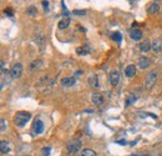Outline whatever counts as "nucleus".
I'll return each mask as SVG.
<instances>
[{"instance_id": "19", "label": "nucleus", "mask_w": 162, "mask_h": 156, "mask_svg": "<svg viewBox=\"0 0 162 156\" xmlns=\"http://www.w3.org/2000/svg\"><path fill=\"white\" fill-rule=\"evenodd\" d=\"M41 65H43V61H41V60H35V61H33L31 65H30V71H34V70L39 69Z\"/></svg>"}, {"instance_id": "21", "label": "nucleus", "mask_w": 162, "mask_h": 156, "mask_svg": "<svg viewBox=\"0 0 162 156\" xmlns=\"http://www.w3.org/2000/svg\"><path fill=\"white\" fill-rule=\"evenodd\" d=\"M111 37H112V39H114L115 41H117V43H121V41H122V35H121L120 33H114Z\"/></svg>"}, {"instance_id": "10", "label": "nucleus", "mask_w": 162, "mask_h": 156, "mask_svg": "<svg viewBox=\"0 0 162 156\" xmlns=\"http://www.w3.org/2000/svg\"><path fill=\"white\" fill-rule=\"evenodd\" d=\"M33 130H34V132H35V134H41V132L44 131V124H43V121L37 119L35 123H34Z\"/></svg>"}, {"instance_id": "27", "label": "nucleus", "mask_w": 162, "mask_h": 156, "mask_svg": "<svg viewBox=\"0 0 162 156\" xmlns=\"http://www.w3.org/2000/svg\"><path fill=\"white\" fill-rule=\"evenodd\" d=\"M4 13H5V15L13 16V10H11V9H5V10H4Z\"/></svg>"}, {"instance_id": "22", "label": "nucleus", "mask_w": 162, "mask_h": 156, "mask_svg": "<svg viewBox=\"0 0 162 156\" xmlns=\"http://www.w3.org/2000/svg\"><path fill=\"white\" fill-rule=\"evenodd\" d=\"M76 52H77V54H80V55H85V54H87V50H85L84 48H77Z\"/></svg>"}, {"instance_id": "30", "label": "nucleus", "mask_w": 162, "mask_h": 156, "mask_svg": "<svg viewBox=\"0 0 162 156\" xmlns=\"http://www.w3.org/2000/svg\"><path fill=\"white\" fill-rule=\"evenodd\" d=\"M131 156H137V155H131Z\"/></svg>"}, {"instance_id": "11", "label": "nucleus", "mask_w": 162, "mask_h": 156, "mask_svg": "<svg viewBox=\"0 0 162 156\" xmlns=\"http://www.w3.org/2000/svg\"><path fill=\"white\" fill-rule=\"evenodd\" d=\"M151 49L153 52H160L162 50V40L161 39H155L153 43H151Z\"/></svg>"}, {"instance_id": "29", "label": "nucleus", "mask_w": 162, "mask_h": 156, "mask_svg": "<svg viewBox=\"0 0 162 156\" xmlns=\"http://www.w3.org/2000/svg\"><path fill=\"white\" fill-rule=\"evenodd\" d=\"M117 144H120V145H126L127 141L126 140H120V141H117Z\"/></svg>"}, {"instance_id": "17", "label": "nucleus", "mask_w": 162, "mask_h": 156, "mask_svg": "<svg viewBox=\"0 0 162 156\" xmlns=\"http://www.w3.org/2000/svg\"><path fill=\"white\" fill-rule=\"evenodd\" d=\"M0 150H1L3 154H7L10 151V146H9V142L6 140H3L1 144H0Z\"/></svg>"}, {"instance_id": "2", "label": "nucleus", "mask_w": 162, "mask_h": 156, "mask_svg": "<svg viewBox=\"0 0 162 156\" xmlns=\"http://www.w3.org/2000/svg\"><path fill=\"white\" fill-rule=\"evenodd\" d=\"M157 78H159V74H157V71H156V70L150 71L148 75H147V78H146L145 89H146V90H151V89H152V86L155 85L156 81H157Z\"/></svg>"}, {"instance_id": "20", "label": "nucleus", "mask_w": 162, "mask_h": 156, "mask_svg": "<svg viewBox=\"0 0 162 156\" xmlns=\"http://www.w3.org/2000/svg\"><path fill=\"white\" fill-rule=\"evenodd\" d=\"M26 13H28L30 16H35V15L37 14V10H36V7L35 6H30L26 9Z\"/></svg>"}, {"instance_id": "7", "label": "nucleus", "mask_w": 162, "mask_h": 156, "mask_svg": "<svg viewBox=\"0 0 162 156\" xmlns=\"http://www.w3.org/2000/svg\"><path fill=\"white\" fill-rule=\"evenodd\" d=\"M110 82L112 86H116L120 82V73L119 70H111L110 71Z\"/></svg>"}, {"instance_id": "9", "label": "nucleus", "mask_w": 162, "mask_h": 156, "mask_svg": "<svg viewBox=\"0 0 162 156\" xmlns=\"http://www.w3.org/2000/svg\"><path fill=\"white\" fill-rule=\"evenodd\" d=\"M136 74H137V69H136V66H135V65H129V66H126V69H125V75H126V78H134Z\"/></svg>"}, {"instance_id": "26", "label": "nucleus", "mask_w": 162, "mask_h": 156, "mask_svg": "<svg viewBox=\"0 0 162 156\" xmlns=\"http://www.w3.org/2000/svg\"><path fill=\"white\" fill-rule=\"evenodd\" d=\"M74 14H76V15H84V14H86V10H74Z\"/></svg>"}, {"instance_id": "12", "label": "nucleus", "mask_w": 162, "mask_h": 156, "mask_svg": "<svg viewBox=\"0 0 162 156\" xmlns=\"http://www.w3.org/2000/svg\"><path fill=\"white\" fill-rule=\"evenodd\" d=\"M76 84V79L75 78H64L61 80V85L64 87H71Z\"/></svg>"}, {"instance_id": "16", "label": "nucleus", "mask_w": 162, "mask_h": 156, "mask_svg": "<svg viewBox=\"0 0 162 156\" xmlns=\"http://www.w3.org/2000/svg\"><path fill=\"white\" fill-rule=\"evenodd\" d=\"M69 25H70V19H69V18H64V19H61V20L59 21L58 28L61 29V30H64V29H66Z\"/></svg>"}, {"instance_id": "24", "label": "nucleus", "mask_w": 162, "mask_h": 156, "mask_svg": "<svg viewBox=\"0 0 162 156\" xmlns=\"http://www.w3.org/2000/svg\"><path fill=\"white\" fill-rule=\"evenodd\" d=\"M50 150H51V147H44L43 149V153H44V156H49V154H50Z\"/></svg>"}, {"instance_id": "6", "label": "nucleus", "mask_w": 162, "mask_h": 156, "mask_svg": "<svg viewBox=\"0 0 162 156\" xmlns=\"http://www.w3.org/2000/svg\"><path fill=\"white\" fill-rule=\"evenodd\" d=\"M91 101L94 102V105L100 106V105L104 104L105 99H104V96L100 93H92V95H91Z\"/></svg>"}, {"instance_id": "15", "label": "nucleus", "mask_w": 162, "mask_h": 156, "mask_svg": "<svg viewBox=\"0 0 162 156\" xmlns=\"http://www.w3.org/2000/svg\"><path fill=\"white\" fill-rule=\"evenodd\" d=\"M160 11V5L157 3H152L151 5L148 6V9H147V13L150 15H152V14H157Z\"/></svg>"}, {"instance_id": "3", "label": "nucleus", "mask_w": 162, "mask_h": 156, "mask_svg": "<svg viewBox=\"0 0 162 156\" xmlns=\"http://www.w3.org/2000/svg\"><path fill=\"white\" fill-rule=\"evenodd\" d=\"M81 145H82V142L80 140H71V141L67 144L66 147H67V151H69L70 154H76L81 150Z\"/></svg>"}, {"instance_id": "14", "label": "nucleus", "mask_w": 162, "mask_h": 156, "mask_svg": "<svg viewBox=\"0 0 162 156\" xmlns=\"http://www.w3.org/2000/svg\"><path fill=\"white\" fill-rule=\"evenodd\" d=\"M140 50L142 52H148L151 50V43L148 40H144L142 43H140Z\"/></svg>"}, {"instance_id": "23", "label": "nucleus", "mask_w": 162, "mask_h": 156, "mask_svg": "<svg viewBox=\"0 0 162 156\" xmlns=\"http://www.w3.org/2000/svg\"><path fill=\"white\" fill-rule=\"evenodd\" d=\"M134 101H136V97H135V96H130V97L126 100V106H129L130 104H132Z\"/></svg>"}, {"instance_id": "28", "label": "nucleus", "mask_w": 162, "mask_h": 156, "mask_svg": "<svg viewBox=\"0 0 162 156\" xmlns=\"http://www.w3.org/2000/svg\"><path fill=\"white\" fill-rule=\"evenodd\" d=\"M43 6H44L45 10H47V7H49V1H43Z\"/></svg>"}, {"instance_id": "13", "label": "nucleus", "mask_w": 162, "mask_h": 156, "mask_svg": "<svg viewBox=\"0 0 162 156\" xmlns=\"http://www.w3.org/2000/svg\"><path fill=\"white\" fill-rule=\"evenodd\" d=\"M89 84H90V86H91V87H94V89H97V87L100 86L97 75H91V76L89 78Z\"/></svg>"}, {"instance_id": "31", "label": "nucleus", "mask_w": 162, "mask_h": 156, "mask_svg": "<svg viewBox=\"0 0 162 156\" xmlns=\"http://www.w3.org/2000/svg\"><path fill=\"white\" fill-rule=\"evenodd\" d=\"M142 156H147V155H142Z\"/></svg>"}, {"instance_id": "25", "label": "nucleus", "mask_w": 162, "mask_h": 156, "mask_svg": "<svg viewBox=\"0 0 162 156\" xmlns=\"http://www.w3.org/2000/svg\"><path fill=\"white\" fill-rule=\"evenodd\" d=\"M5 119H1V129H0V130H1V132H4L5 131V129H6V126H5Z\"/></svg>"}, {"instance_id": "1", "label": "nucleus", "mask_w": 162, "mask_h": 156, "mask_svg": "<svg viewBox=\"0 0 162 156\" xmlns=\"http://www.w3.org/2000/svg\"><path fill=\"white\" fill-rule=\"evenodd\" d=\"M31 119V114L28 111H19L16 115L14 116V124L18 127H24L26 123H29V120Z\"/></svg>"}, {"instance_id": "5", "label": "nucleus", "mask_w": 162, "mask_h": 156, "mask_svg": "<svg viewBox=\"0 0 162 156\" xmlns=\"http://www.w3.org/2000/svg\"><path fill=\"white\" fill-rule=\"evenodd\" d=\"M151 65V59L147 58V56H141L140 59H138V67L142 70H146L147 67H150Z\"/></svg>"}, {"instance_id": "8", "label": "nucleus", "mask_w": 162, "mask_h": 156, "mask_svg": "<svg viewBox=\"0 0 162 156\" xmlns=\"http://www.w3.org/2000/svg\"><path fill=\"white\" fill-rule=\"evenodd\" d=\"M142 35H144V34H142V31H141L140 29H132L130 31V37L132 40H135V41L141 40L142 39Z\"/></svg>"}, {"instance_id": "18", "label": "nucleus", "mask_w": 162, "mask_h": 156, "mask_svg": "<svg viewBox=\"0 0 162 156\" xmlns=\"http://www.w3.org/2000/svg\"><path fill=\"white\" fill-rule=\"evenodd\" d=\"M79 156H96V153L92 149H84V150H81Z\"/></svg>"}, {"instance_id": "4", "label": "nucleus", "mask_w": 162, "mask_h": 156, "mask_svg": "<svg viewBox=\"0 0 162 156\" xmlns=\"http://www.w3.org/2000/svg\"><path fill=\"white\" fill-rule=\"evenodd\" d=\"M10 74L13 79H19L22 75V65L20 63H15L10 69Z\"/></svg>"}]
</instances>
